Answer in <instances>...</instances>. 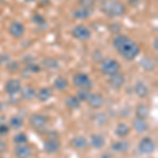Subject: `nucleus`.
Wrapping results in <instances>:
<instances>
[{
  "mask_svg": "<svg viewBox=\"0 0 158 158\" xmlns=\"http://www.w3.org/2000/svg\"><path fill=\"white\" fill-rule=\"evenodd\" d=\"M9 33L11 34L12 37L15 38V39H19V38L23 37V35L25 33V27H24V25L22 23H20V22L14 21L10 25Z\"/></svg>",
  "mask_w": 158,
  "mask_h": 158,
  "instance_id": "nucleus-7",
  "label": "nucleus"
},
{
  "mask_svg": "<svg viewBox=\"0 0 158 158\" xmlns=\"http://www.w3.org/2000/svg\"><path fill=\"white\" fill-rule=\"evenodd\" d=\"M100 70L104 75L112 76L116 73H119L120 70V65L115 59H111V58H106V59L102 60L100 65Z\"/></svg>",
  "mask_w": 158,
  "mask_h": 158,
  "instance_id": "nucleus-3",
  "label": "nucleus"
},
{
  "mask_svg": "<svg viewBox=\"0 0 158 158\" xmlns=\"http://www.w3.org/2000/svg\"><path fill=\"white\" fill-rule=\"evenodd\" d=\"M132 126H133V129L137 133H143V132H146L148 128H149V124H148V122L146 121V119H140V118L134 119Z\"/></svg>",
  "mask_w": 158,
  "mask_h": 158,
  "instance_id": "nucleus-14",
  "label": "nucleus"
},
{
  "mask_svg": "<svg viewBox=\"0 0 158 158\" xmlns=\"http://www.w3.org/2000/svg\"><path fill=\"white\" fill-rule=\"evenodd\" d=\"M134 91H135V93H136V95L140 98L147 97L148 94H149V89H148L146 83H143L142 81H138V82L135 85Z\"/></svg>",
  "mask_w": 158,
  "mask_h": 158,
  "instance_id": "nucleus-15",
  "label": "nucleus"
},
{
  "mask_svg": "<svg viewBox=\"0 0 158 158\" xmlns=\"http://www.w3.org/2000/svg\"><path fill=\"white\" fill-rule=\"evenodd\" d=\"M150 114V110L146 104H139L136 108V116L137 118L146 119Z\"/></svg>",
  "mask_w": 158,
  "mask_h": 158,
  "instance_id": "nucleus-22",
  "label": "nucleus"
},
{
  "mask_svg": "<svg viewBox=\"0 0 158 158\" xmlns=\"http://www.w3.org/2000/svg\"><path fill=\"white\" fill-rule=\"evenodd\" d=\"M72 146L75 148V149L78 150H83L88 147V141L83 136H75L71 141Z\"/></svg>",
  "mask_w": 158,
  "mask_h": 158,
  "instance_id": "nucleus-17",
  "label": "nucleus"
},
{
  "mask_svg": "<svg viewBox=\"0 0 158 158\" xmlns=\"http://www.w3.org/2000/svg\"><path fill=\"white\" fill-rule=\"evenodd\" d=\"M115 134L118 137H120V138L128 136L130 134V127L126 123H122V122L121 123H118L115 129Z\"/></svg>",
  "mask_w": 158,
  "mask_h": 158,
  "instance_id": "nucleus-20",
  "label": "nucleus"
},
{
  "mask_svg": "<svg viewBox=\"0 0 158 158\" xmlns=\"http://www.w3.org/2000/svg\"><path fill=\"white\" fill-rule=\"evenodd\" d=\"M30 122L33 128L42 129L43 127H45V124H47L48 119H47V117L41 115V114H34V115L31 116Z\"/></svg>",
  "mask_w": 158,
  "mask_h": 158,
  "instance_id": "nucleus-9",
  "label": "nucleus"
},
{
  "mask_svg": "<svg viewBox=\"0 0 158 158\" xmlns=\"http://www.w3.org/2000/svg\"><path fill=\"white\" fill-rule=\"evenodd\" d=\"M130 149V143L128 141H124V140H120V141H116L112 144V150L115 152L123 153L127 152Z\"/></svg>",
  "mask_w": 158,
  "mask_h": 158,
  "instance_id": "nucleus-19",
  "label": "nucleus"
},
{
  "mask_svg": "<svg viewBox=\"0 0 158 158\" xmlns=\"http://www.w3.org/2000/svg\"><path fill=\"white\" fill-rule=\"evenodd\" d=\"M21 97L23 98L24 100H27V101L33 100V99L36 97V92H35V90L32 86H25L21 91Z\"/></svg>",
  "mask_w": 158,
  "mask_h": 158,
  "instance_id": "nucleus-21",
  "label": "nucleus"
},
{
  "mask_svg": "<svg viewBox=\"0 0 158 158\" xmlns=\"http://www.w3.org/2000/svg\"><path fill=\"white\" fill-rule=\"evenodd\" d=\"M155 148H156V144H155L154 140L151 139L150 137H146V138H142L140 140L139 144H138V150L141 154H151L155 151Z\"/></svg>",
  "mask_w": 158,
  "mask_h": 158,
  "instance_id": "nucleus-6",
  "label": "nucleus"
},
{
  "mask_svg": "<svg viewBox=\"0 0 158 158\" xmlns=\"http://www.w3.org/2000/svg\"><path fill=\"white\" fill-rule=\"evenodd\" d=\"M7 60H9V55H6V54L0 55V65H1L3 62H6Z\"/></svg>",
  "mask_w": 158,
  "mask_h": 158,
  "instance_id": "nucleus-37",
  "label": "nucleus"
},
{
  "mask_svg": "<svg viewBox=\"0 0 158 158\" xmlns=\"http://www.w3.org/2000/svg\"><path fill=\"white\" fill-rule=\"evenodd\" d=\"M33 21H34L35 23L38 24V25H41V24L45 23L44 17L41 16V15H39V14H36V15H34V16H33Z\"/></svg>",
  "mask_w": 158,
  "mask_h": 158,
  "instance_id": "nucleus-32",
  "label": "nucleus"
},
{
  "mask_svg": "<svg viewBox=\"0 0 158 158\" xmlns=\"http://www.w3.org/2000/svg\"><path fill=\"white\" fill-rule=\"evenodd\" d=\"M72 35L74 38L80 40V41H85V40L91 38V31L88 27L83 24H78L72 30Z\"/></svg>",
  "mask_w": 158,
  "mask_h": 158,
  "instance_id": "nucleus-4",
  "label": "nucleus"
},
{
  "mask_svg": "<svg viewBox=\"0 0 158 158\" xmlns=\"http://www.w3.org/2000/svg\"><path fill=\"white\" fill-rule=\"evenodd\" d=\"M15 155L17 158H30L32 155V149L25 144H18L15 149Z\"/></svg>",
  "mask_w": 158,
  "mask_h": 158,
  "instance_id": "nucleus-12",
  "label": "nucleus"
},
{
  "mask_svg": "<svg viewBox=\"0 0 158 158\" xmlns=\"http://www.w3.org/2000/svg\"><path fill=\"white\" fill-rule=\"evenodd\" d=\"M10 127L14 130H18L23 126V120H22L21 117L19 116H13L11 119H10Z\"/></svg>",
  "mask_w": 158,
  "mask_h": 158,
  "instance_id": "nucleus-27",
  "label": "nucleus"
},
{
  "mask_svg": "<svg viewBox=\"0 0 158 158\" xmlns=\"http://www.w3.org/2000/svg\"><path fill=\"white\" fill-rule=\"evenodd\" d=\"M80 1H83V0H80Z\"/></svg>",
  "mask_w": 158,
  "mask_h": 158,
  "instance_id": "nucleus-42",
  "label": "nucleus"
},
{
  "mask_svg": "<svg viewBox=\"0 0 158 158\" xmlns=\"http://www.w3.org/2000/svg\"><path fill=\"white\" fill-rule=\"evenodd\" d=\"M52 95H53V92L50 88H43L37 93L36 97L38 98V100L41 101V102H45V101H48L52 97Z\"/></svg>",
  "mask_w": 158,
  "mask_h": 158,
  "instance_id": "nucleus-18",
  "label": "nucleus"
},
{
  "mask_svg": "<svg viewBox=\"0 0 158 158\" xmlns=\"http://www.w3.org/2000/svg\"><path fill=\"white\" fill-rule=\"evenodd\" d=\"M21 91V82L17 79H10L6 83V92L9 95H15Z\"/></svg>",
  "mask_w": 158,
  "mask_h": 158,
  "instance_id": "nucleus-8",
  "label": "nucleus"
},
{
  "mask_svg": "<svg viewBox=\"0 0 158 158\" xmlns=\"http://www.w3.org/2000/svg\"><path fill=\"white\" fill-rule=\"evenodd\" d=\"M104 143H106V140H104V137L100 134H94L91 136V144L94 149H101Z\"/></svg>",
  "mask_w": 158,
  "mask_h": 158,
  "instance_id": "nucleus-16",
  "label": "nucleus"
},
{
  "mask_svg": "<svg viewBox=\"0 0 158 158\" xmlns=\"http://www.w3.org/2000/svg\"><path fill=\"white\" fill-rule=\"evenodd\" d=\"M124 82H126V78H124V76L122 75V74L116 73V74H114V75L110 76L109 83L113 86V88H115V89L121 88V86L124 85Z\"/></svg>",
  "mask_w": 158,
  "mask_h": 158,
  "instance_id": "nucleus-11",
  "label": "nucleus"
},
{
  "mask_svg": "<svg viewBox=\"0 0 158 158\" xmlns=\"http://www.w3.org/2000/svg\"><path fill=\"white\" fill-rule=\"evenodd\" d=\"M140 64L148 72H151V71L154 70V62L150 58H143V59H141L140 60Z\"/></svg>",
  "mask_w": 158,
  "mask_h": 158,
  "instance_id": "nucleus-28",
  "label": "nucleus"
},
{
  "mask_svg": "<svg viewBox=\"0 0 158 158\" xmlns=\"http://www.w3.org/2000/svg\"><path fill=\"white\" fill-rule=\"evenodd\" d=\"M54 88L58 91H63L68 88V80L64 77H58L54 81Z\"/></svg>",
  "mask_w": 158,
  "mask_h": 158,
  "instance_id": "nucleus-26",
  "label": "nucleus"
},
{
  "mask_svg": "<svg viewBox=\"0 0 158 158\" xmlns=\"http://www.w3.org/2000/svg\"><path fill=\"white\" fill-rule=\"evenodd\" d=\"M74 85L77 86L79 89H88L90 90L92 88V80L86 74L83 73H77L73 77Z\"/></svg>",
  "mask_w": 158,
  "mask_h": 158,
  "instance_id": "nucleus-5",
  "label": "nucleus"
},
{
  "mask_svg": "<svg viewBox=\"0 0 158 158\" xmlns=\"http://www.w3.org/2000/svg\"><path fill=\"white\" fill-rule=\"evenodd\" d=\"M3 1H4V0H0V4H1V3H3Z\"/></svg>",
  "mask_w": 158,
  "mask_h": 158,
  "instance_id": "nucleus-41",
  "label": "nucleus"
},
{
  "mask_svg": "<svg viewBox=\"0 0 158 158\" xmlns=\"http://www.w3.org/2000/svg\"><path fill=\"white\" fill-rule=\"evenodd\" d=\"M42 65L47 69H50V70H53V69H57L59 67V63L58 61L54 59L52 57H47L42 60Z\"/></svg>",
  "mask_w": 158,
  "mask_h": 158,
  "instance_id": "nucleus-25",
  "label": "nucleus"
},
{
  "mask_svg": "<svg viewBox=\"0 0 158 158\" xmlns=\"http://www.w3.org/2000/svg\"><path fill=\"white\" fill-rule=\"evenodd\" d=\"M106 14L111 17H118L124 14L126 6L118 0H106L102 6Z\"/></svg>",
  "mask_w": 158,
  "mask_h": 158,
  "instance_id": "nucleus-2",
  "label": "nucleus"
},
{
  "mask_svg": "<svg viewBox=\"0 0 158 158\" xmlns=\"http://www.w3.org/2000/svg\"><path fill=\"white\" fill-rule=\"evenodd\" d=\"M14 141L16 142L17 144H23L27 141V136L24 133H19V134L15 135Z\"/></svg>",
  "mask_w": 158,
  "mask_h": 158,
  "instance_id": "nucleus-31",
  "label": "nucleus"
},
{
  "mask_svg": "<svg viewBox=\"0 0 158 158\" xmlns=\"http://www.w3.org/2000/svg\"><path fill=\"white\" fill-rule=\"evenodd\" d=\"M90 95L91 93L88 89H79L77 92V98L81 101H86Z\"/></svg>",
  "mask_w": 158,
  "mask_h": 158,
  "instance_id": "nucleus-29",
  "label": "nucleus"
},
{
  "mask_svg": "<svg viewBox=\"0 0 158 158\" xmlns=\"http://www.w3.org/2000/svg\"><path fill=\"white\" fill-rule=\"evenodd\" d=\"M73 15L76 19H85L90 16V10L86 7H80L73 12Z\"/></svg>",
  "mask_w": 158,
  "mask_h": 158,
  "instance_id": "nucleus-24",
  "label": "nucleus"
},
{
  "mask_svg": "<svg viewBox=\"0 0 158 158\" xmlns=\"http://www.w3.org/2000/svg\"><path fill=\"white\" fill-rule=\"evenodd\" d=\"M59 148H60V142L56 139H50L48 141H45L44 144H43V150L47 153H49V154L56 153L59 150Z\"/></svg>",
  "mask_w": 158,
  "mask_h": 158,
  "instance_id": "nucleus-13",
  "label": "nucleus"
},
{
  "mask_svg": "<svg viewBox=\"0 0 158 158\" xmlns=\"http://www.w3.org/2000/svg\"><path fill=\"white\" fill-rule=\"evenodd\" d=\"M25 1H27V2H32V1H34V0H25Z\"/></svg>",
  "mask_w": 158,
  "mask_h": 158,
  "instance_id": "nucleus-40",
  "label": "nucleus"
},
{
  "mask_svg": "<svg viewBox=\"0 0 158 158\" xmlns=\"http://www.w3.org/2000/svg\"><path fill=\"white\" fill-rule=\"evenodd\" d=\"M94 121H95V123L99 124V126H103V124H106L108 122V117H106L104 113H99L94 117Z\"/></svg>",
  "mask_w": 158,
  "mask_h": 158,
  "instance_id": "nucleus-30",
  "label": "nucleus"
},
{
  "mask_svg": "<svg viewBox=\"0 0 158 158\" xmlns=\"http://www.w3.org/2000/svg\"><path fill=\"white\" fill-rule=\"evenodd\" d=\"M88 103L91 108L93 109H99L103 106L104 103V99L100 94H91L88 98Z\"/></svg>",
  "mask_w": 158,
  "mask_h": 158,
  "instance_id": "nucleus-10",
  "label": "nucleus"
},
{
  "mask_svg": "<svg viewBox=\"0 0 158 158\" xmlns=\"http://www.w3.org/2000/svg\"><path fill=\"white\" fill-rule=\"evenodd\" d=\"M101 158H113V157H112V155L109 154V153H104L102 156H101Z\"/></svg>",
  "mask_w": 158,
  "mask_h": 158,
  "instance_id": "nucleus-38",
  "label": "nucleus"
},
{
  "mask_svg": "<svg viewBox=\"0 0 158 158\" xmlns=\"http://www.w3.org/2000/svg\"><path fill=\"white\" fill-rule=\"evenodd\" d=\"M6 149H7V144L3 141V140H0V154L6 152Z\"/></svg>",
  "mask_w": 158,
  "mask_h": 158,
  "instance_id": "nucleus-36",
  "label": "nucleus"
},
{
  "mask_svg": "<svg viewBox=\"0 0 158 158\" xmlns=\"http://www.w3.org/2000/svg\"><path fill=\"white\" fill-rule=\"evenodd\" d=\"M113 45L117 52L127 60H133L140 53L139 45L134 40L124 35H118L115 37Z\"/></svg>",
  "mask_w": 158,
  "mask_h": 158,
  "instance_id": "nucleus-1",
  "label": "nucleus"
},
{
  "mask_svg": "<svg viewBox=\"0 0 158 158\" xmlns=\"http://www.w3.org/2000/svg\"><path fill=\"white\" fill-rule=\"evenodd\" d=\"M65 106L71 110L79 109V106H80V100L76 96H69L65 99Z\"/></svg>",
  "mask_w": 158,
  "mask_h": 158,
  "instance_id": "nucleus-23",
  "label": "nucleus"
},
{
  "mask_svg": "<svg viewBox=\"0 0 158 158\" xmlns=\"http://www.w3.org/2000/svg\"><path fill=\"white\" fill-rule=\"evenodd\" d=\"M27 70H29L30 72H32V73H38L40 71V68L38 67L37 64H35V63H29Z\"/></svg>",
  "mask_w": 158,
  "mask_h": 158,
  "instance_id": "nucleus-34",
  "label": "nucleus"
},
{
  "mask_svg": "<svg viewBox=\"0 0 158 158\" xmlns=\"http://www.w3.org/2000/svg\"><path fill=\"white\" fill-rule=\"evenodd\" d=\"M155 49L157 50V39H155Z\"/></svg>",
  "mask_w": 158,
  "mask_h": 158,
  "instance_id": "nucleus-39",
  "label": "nucleus"
},
{
  "mask_svg": "<svg viewBox=\"0 0 158 158\" xmlns=\"http://www.w3.org/2000/svg\"><path fill=\"white\" fill-rule=\"evenodd\" d=\"M7 69H9L10 71H12V72H16L19 69V65L16 61H9V63H7Z\"/></svg>",
  "mask_w": 158,
  "mask_h": 158,
  "instance_id": "nucleus-33",
  "label": "nucleus"
},
{
  "mask_svg": "<svg viewBox=\"0 0 158 158\" xmlns=\"http://www.w3.org/2000/svg\"><path fill=\"white\" fill-rule=\"evenodd\" d=\"M10 131V128L7 126H6V124H0V135H6L9 133Z\"/></svg>",
  "mask_w": 158,
  "mask_h": 158,
  "instance_id": "nucleus-35",
  "label": "nucleus"
}]
</instances>
